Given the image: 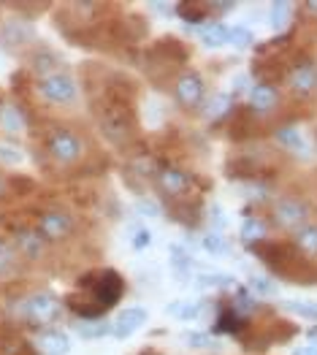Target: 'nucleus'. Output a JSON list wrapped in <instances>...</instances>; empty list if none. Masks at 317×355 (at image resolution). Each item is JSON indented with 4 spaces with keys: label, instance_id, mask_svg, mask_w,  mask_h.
Segmentation results:
<instances>
[{
    "label": "nucleus",
    "instance_id": "obj_1",
    "mask_svg": "<svg viewBox=\"0 0 317 355\" xmlns=\"http://www.w3.org/2000/svg\"><path fill=\"white\" fill-rule=\"evenodd\" d=\"M98 128L112 144L128 147L139 128V119L133 112V95H122L119 87L106 89V95L98 103Z\"/></svg>",
    "mask_w": 317,
    "mask_h": 355
},
{
    "label": "nucleus",
    "instance_id": "obj_2",
    "mask_svg": "<svg viewBox=\"0 0 317 355\" xmlns=\"http://www.w3.org/2000/svg\"><path fill=\"white\" fill-rule=\"evenodd\" d=\"M46 155L55 166H62V168H71V166H79L87 155V144L85 139L71 130V128H52L46 133Z\"/></svg>",
    "mask_w": 317,
    "mask_h": 355
},
{
    "label": "nucleus",
    "instance_id": "obj_3",
    "mask_svg": "<svg viewBox=\"0 0 317 355\" xmlns=\"http://www.w3.org/2000/svg\"><path fill=\"white\" fill-rule=\"evenodd\" d=\"M309 214H312V209L301 196H282L271 207V223L282 231H298L307 225Z\"/></svg>",
    "mask_w": 317,
    "mask_h": 355
},
{
    "label": "nucleus",
    "instance_id": "obj_4",
    "mask_svg": "<svg viewBox=\"0 0 317 355\" xmlns=\"http://www.w3.org/2000/svg\"><path fill=\"white\" fill-rule=\"evenodd\" d=\"M76 231V220L62 211V209H46L38 214L35 220V234L44 239L46 244H60V241H68Z\"/></svg>",
    "mask_w": 317,
    "mask_h": 355
},
{
    "label": "nucleus",
    "instance_id": "obj_5",
    "mask_svg": "<svg viewBox=\"0 0 317 355\" xmlns=\"http://www.w3.org/2000/svg\"><path fill=\"white\" fill-rule=\"evenodd\" d=\"M38 95L52 106H74L76 98H79V87H76L74 76L58 71V73H49V76L38 79Z\"/></svg>",
    "mask_w": 317,
    "mask_h": 355
},
{
    "label": "nucleus",
    "instance_id": "obj_6",
    "mask_svg": "<svg viewBox=\"0 0 317 355\" xmlns=\"http://www.w3.org/2000/svg\"><path fill=\"white\" fill-rule=\"evenodd\" d=\"M19 315L33 323V326H46L52 320H58L60 315V301L58 296L46 293V291H38V293H30L28 298H22L19 304Z\"/></svg>",
    "mask_w": 317,
    "mask_h": 355
},
{
    "label": "nucleus",
    "instance_id": "obj_7",
    "mask_svg": "<svg viewBox=\"0 0 317 355\" xmlns=\"http://www.w3.org/2000/svg\"><path fill=\"white\" fill-rule=\"evenodd\" d=\"M155 184H157V190H160L166 198L179 201V198H187V193L193 190V177L185 174L182 168L160 166L157 174H155Z\"/></svg>",
    "mask_w": 317,
    "mask_h": 355
},
{
    "label": "nucleus",
    "instance_id": "obj_8",
    "mask_svg": "<svg viewBox=\"0 0 317 355\" xmlns=\"http://www.w3.org/2000/svg\"><path fill=\"white\" fill-rule=\"evenodd\" d=\"M203 92H206V85H203L201 73H196V71H185V73H179L176 82H173V98H176V103H179L182 109H196V106H201Z\"/></svg>",
    "mask_w": 317,
    "mask_h": 355
},
{
    "label": "nucleus",
    "instance_id": "obj_9",
    "mask_svg": "<svg viewBox=\"0 0 317 355\" xmlns=\"http://www.w3.org/2000/svg\"><path fill=\"white\" fill-rule=\"evenodd\" d=\"M285 82L295 95H312L317 92V62L309 58L293 62L285 71Z\"/></svg>",
    "mask_w": 317,
    "mask_h": 355
},
{
    "label": "nucleus",
    "instance_id": "obj_10",
    "mask_svg": "<svg viewBox=\"0 0 317 355\" xmlns=\"http://www.w3.org/2000/svg\"><path fill=\"white\" fill-rule=\"evenodd\" d=\"M122 291H125V282H122V277H119L117 271H103V274H98V279L92 282L95 304L103 306V309L114 306L117 298L122 296Z\"/></svg>",
    "mask_w": 317,
    "mask_h": 355
},
{
    "label": "nucleus",
    "instance_id": "obj_11",
    "mask_svg": "<svg viewBox=\"0 0 317 355\" xmlns=\"http://www.w3.org/2000/svg\"><path fill=\"white\" fill-rule=\"evenodd\" d=\"M146 323V312L144 309H139V306H130V309H122L119 315H117L114 326H112V334L119 336V339H125V336H130L133 331H139V328Z\"/></svg>",
    "mask_w": 317,
    "mask_h": 355
},
{
    "label": "nucleus",
    "instance_id": "obj_12",
    "mask_svg": "<svg viewBox=\"0 0 317 355\" xmlns=\"http://www.w3.org/2000/svg\"><path fill=\"white\" fill-rule=\"evenodd\" d=\"M277 106H280V92H277V87H271V85H255V87L250 89V109L252 112L266 114V112H274Z\"/></svg>",
    "mask_w": 317,
    "mask_h": 355
},
{
    "label": "nucleus",
    "instance_id": "obj_13",
    "mask_svg": "<svg viewBox=\"0 0 317 355\" xmlns=\"http://www.w3.org/2000/svg\"><path fill=\"white\" fill-rule=\"evenodd\" d=\"M152 58H157V62H185L190 58V52L176 41V38H163L155 44Z\"/></svg>",
    "mask_w": 317,
    "mask_h": 355
},
{
    "label": "nucleus",
    "instance_id": "obj_14",
    "mask_svg": "<svg viewBox=\"0 0 317 355\" xmlns=\"http://www.w3.org/2000/svg\"><path fill=\"white\" fill-rule=\"evenodd\" d=\"M71 347L68 336L62 331H46L41 339H38V350L44 355H65Z\"/></svg>",
    "mask_w": 317,
    "mask_h": 355
},
{
    "label": "nucleus",
    "instance_id": "obj_15",
    "mask_svg": "<svg viewBox=\"0 0 317 355\" xmlns=\"http://www.w3.org/2000/svg\"><path fill=\"white\" fill-rule=\"evenodd\" d=\"M293 247H295L301 255L317 258V223L315 225H304V228H298L295 236H293Z\"/></svg>",
    "mask_w": 317,
    "mask_h": 355
},
{
    "label": "nucleus",
    "instance_id": "obj_16",
    "mask_svg": "<svg viewBox=\"0 0 317 355\" xmlns=\"http://www.w3.org/2000/svg\"><path fill=\"white\" fill-rule=\"evenodd\" d=\"M17 247H19V252H22L25 258L35 261V258H41V255H44L46 241L38 236L35 231H33V234H30V231H25V234H19V236H17Z\"/></svg>",
    "mask_w": 317,
    "mask_h": 355
},
{
    "label": "nucleus",
    "instance_id": "obj_17",
    "mask_svg": "<svg viewBox=\"0 0 317 355\" xmlns=\"http://www.w3.org/2000/svg\"><path fill=\"white\" fill-rule=\"evenodd\" d=\"M0 128L6 130V133H22L25 130V117H22V112L17 109V106H0Z\"/></svg>",
    "mask_w": 317,
    "mask_h": 355
},
{
    "label": "nucleus",
    "instance_id": "obj_18",
    "mask_svg": "<svg viewBox=\"0 0 317 355\" xmlns=\"http://www.w3.org/2000/svg\"><path fill=\"white\" fill-rule=\"evenodd\" d=\"M176 11L182 14V19H187L190 25H201L203 19L209 17V3H179Z\"/></svg>",
    "mask_w": 317,
    "mask_h": 355
},
{
    "label": "nucleus",
    "instance_id": "obj_19",
    "mask_svg": "<svg viewBox=\"0 0 317 355\" xmlns=\"http://www.w3.org/2000/svg\"><path fill=\"white\" fill-rule=\"evenodd\" d=\"M76 331H79V336H85V339H101V336L112 334V326H109V323H103L101 318H92V320H82V323H76Z\"/></svg>",
    "mask_w": 317,
    "mask_h": 355
},
{
    "label": "nucleus",
    "instance_id": "obj_20",
    "mask_svg": "<svg viewBox=\"0 0 317 355\" xmlns=\"http://www.w3.org/2000/svg\"><path fill=\"white\" fill-rule=\"evenodd\" d=\"M201 38L206 46H223V44H228V28L212 22V25L201 28Z\"/></svg>",
    "mask_w": 317,
    "mask_h": 355
},
{
    "label": "nucleus",
    "instance_id": "obj_21",
    "mask_svg": "<svg viewBox=\"0 0 317 355\" xmlns=\"http://www.w3.org/2000/svg\"><path fill=\"white\" fill-rule=\"evenodd\" d=\"M241 239H244L247 244H258V241H266V223H263V220H258V217L247 220V223L241 225Z\"/></svg>",
    "mask_w": 317,
    "mask_h": 355
},
{
    "label": "nucleus",
    "instance_id": "obj_22",
    "mask_svg": "<svg viewBox=\"0 0 317 355\" xmlns=\"http://www.w3.org/2000/svg\"><path fill=\"white\" fill-rule=\"evenodd\" d=\"M290 14H293V6H290V3H282V0L274 3V6H271V28L274 30L288 28Z\"/></svg>",
    "mask_w": 317,
    "mask_h": 355
},
{
    "label": "nucleus",
    "instance_id": "obj_23",
    "mask_svg": "<svg viewBox=\"0 0 317 355\" xmlns=\"http://www.w3.org/2000/svg\"><path fill=\"white\" fill-rule=\"evenodd\" d=\"M277 139H280V141H282V144H285V147L288 149H293V152H295V149H298V152H304V139H301V133H298V130H295V128H280V130H277Z\"/></svg>",
    "mask_w": 317,
    "mask_h": 355
},
{
    "label": "nucleus",
    "instance_id": "obj_24",
    "mask_svg": "<svg viewBox=\"0 0 317 355\" xmlns=\"http://www.w3.org/2000/svg\"><path fill=\"white\" fill-rule=\"evenodd\" d=\"M169 312L176 315V318H182V320H193L198 315V304L196 301H173L171 306H169Z\"/></svg>",
    "mask_w": 317,
    "mask_h": 355
},
{
    "label": "nucleus",
    "instance_id": "obj_25",
    "mask_svg": "<svg viewBox=\"0 0 317 355\" xmlns=\"http://www.w3.org/2000/svg\"><path fill=\"white\" fill-rule=\"evenodd\" d=\"M244 328V320L236 315V312H225V315H220V320H217V331H225V334H239Z\"/></svg>",
    "mask_w": 317,
    "mask_h": 355
},
{
    "label": "nucleus",
    "instance_id": "obj_26",
    "mask_svg": "<svg viewBox=\"0 0 317 355\" xmlns=\"http://www.w3.org/2000/svg\"><path fill=\"white\" fill-rule=\"evenodd\" d=\"M35 71L41 73V76H49V73H58V58L55 55H49V52H41L38 58H35Z\"/></svg>",
    "mask_w": 317,
    "mask_h": 355
},
{
    "label": "nucleus",
    "instance_id": "obj_27",
    "mask_svg": "<svg viewBox=\"0 0 317 355\" xmlns=\"http://www.w3.org/2000/svg\"><path fill=\"white\" fill-rule=\"evenodd\" d=\"M228 109H231V98H228V95H214V98L209 101L206 117H217V114H223V112H228Z\"/></svg>",
    "mask_w": 317,
    "mask_h": 355
},
{
    "label": "nucleus",
    "instance_id": "obj_28",
    "mask_svg": "<svg viewBox=\"0 0 317 355\" xmlns=\"http://www.w3.org/2000/svg\"><path fill=\"white\" fill-rule=\"evenodd\" d=\"M228 41H231L233 46H239V49H244V46H250L252 44V33L244 28H231L228 30Z\"/></svg>",
    "mask_w": 317,
    "mask_h": 355
},
{
    "label": "nucleus",
    "instance_id": "obj_29",
    "mask_svg": "<svg viewBox=\"0 0 317 355\" xmlns=\"http://www.w3.org/2000/svg\"><path fill=\"white\" fill-rule=\"evenodd\" d=\"M290 312L295 315H304V318H315L317 320V304H304V301H288L285 304Z\"/></svg>",
    "mask_w": 317,
    "mask_h": 355
},
{
    "label": "nucleus",
    "instance_id": "obj_30",
    "mask_svg": "<svg viewBox=\"0 0 317 355\" xmlns=\"http://www.w3.org/2000/svg\"><path fill=\"white\" fill-rule=\"evenodd\" d=\"M203 247L209 252H225L228 250V241H225V236H220V234H209V236L203 239Z\"/></svg>",
    "mask_w": 317,
    "mask_h": 355
},
{
    "label": "nucleus",
    "instance_id": "obj_31",
    "mask_svg": "<svg viewBox=\"0 0 317 355\" xmlns=\"http://www.w3.org/2000/svg\"><path fill=\"white\" fill-rule=\"evenodd\" d=\"M0 160H3V163H8V166H17V163L22 160V155H19V152H14V147H3V144H0Z\"/></svg>",
    "mask_w": 317,
    "mask_h": 355
},
{
    "label": "nucleus",
    "instance_id": "obj_32",
    "mask_svg": "<svg viewBox=\"0 0 317 355\" xmlns=\"http://www.w3.org/2000/svg\"><path fill=\"white\" fill-rule=\"evenodd\" d=\"M250 288H255V291H260V293H274V285H271L268 279H263V277L250 279Z\"/></svg>",
    "mask_w": 317,
    "mask_h": 355
},
{
    "label": "nucleus",
    "instance_id": "obj_33",
    "mask_svg": "<svg viewBox=\"0 0 317 355\" xmlns=\"http://www.w3.org/2000/svg\"><path fill=\"white\" fill-rule=\"evenodd\" d=\"M133 244H136L139 250H142V247H146V244H149V231H139V234H136V241H133Z\"/></svg>",
    "mask_w": 317,
    "mask_h": 355
},
{
    "label": "nucleus",
    "instance_id": "obj_34",
    "mask_svg": "<svg viewBox=\"0 0 317 355\" xmlns=\"http://www.w3.org/2000/svg\"><path fill=\"white\" fill-rule=\"evenodd\" d=\"M209 11H233V3H209Z\"/></svg>",
    "mask_w": 317,
    "mask_h": 355
},
{
    "label": "nucleus",
    "instance_id": "obj_35",
    "mask_svg": "<svg viewBox=\"0 0 317 355\" xmlns=\"http://www.w3.org/2000/svg\"><path fill=\"white\" fill-rule=\"evenodd\" d=\"M8 196V179L0 174V198H6Z\"/></svg>",
    "mask_w": 317,
    "mask_h": 355
},
{
    "label": "nucleus",
    "instance_id": "obj_36",
    "mask_svg": "<svg viewBox=\"0 0 317 355\" xmlns=\"http://www.w3.org/2000/svg\"><path fill=\"white\" fill-rule=\"evenodd\" d=\"M6 261H8V250H6V244L0 241V266H3Z\"/></svg>",
    "mask_w": 317,
    "mask_h": 355
},
{
    "label": "nucleus",
    "instance_id": "obj_37",
    "mask_svg": "<svg viewBox=\"0 0 317 355\" xmlns=\"http://www.w3.org/2000/svg\"><path fill=\"white\" fill-rule=\"evenodd\" d=\"M304 8H307L309 14H315V17H317V0H309V3H304Z\"/></svg>",
    "mask_w": 317,
    "mask_h": 355
},
{
    "label": "nucleus",
    "instance_id": "obj_38",
    "mask_svg": "<svg viewBox=\"0 0 317 355\" xmlns=\"http://www.w3.org/2000/svg\"><path fill=\"white\" fill-rule=\"evenodd\" d=\"M155 11H166V14H169L171 6H169V3H155Z\"/></svg>",
    "mask_w": 317,
    "mask_h": 355
},
{
    "label": "nucleus",
    "instance_id": "obj_39",
    "mask_svg": "<svg viewBox=\"0 0 317 355\" xmlns=\"http://www.w3.org/2000/svg\"><path fill=\"white\" fill-rule=\"evenodd\" d=\"M295 355H317V347H304V350H298Z\"/></svg>",
    "mask_w": 317,
    "mask_h": 355
}]
</instances>
